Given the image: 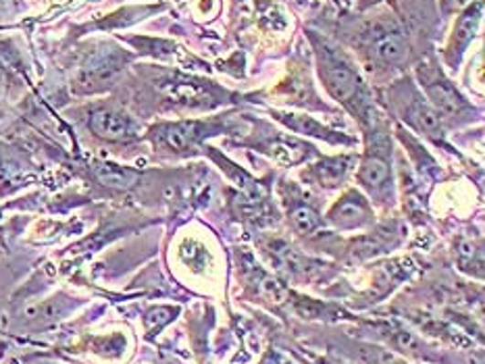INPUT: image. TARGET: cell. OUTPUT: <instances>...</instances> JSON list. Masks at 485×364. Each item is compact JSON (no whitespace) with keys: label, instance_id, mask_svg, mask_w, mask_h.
Listing matches in <instances>:
<instances>
[{"label":"cell","instance_id":"11","mask_svg":"<svg viewBox=\"0 0 485 364\" xmlns=\"http://www.w3.org/2000/svg\"><path fill=\"white\" fill-rule=\"evenodd\" d=\"M278 121H281L286 128H290L296 133H304V136H315L325 140V142L333 144H353V140L342 136V133L333 131L330 128H325L323 123H319L317 119L307 117V115H296V113H273Z\"/></svg>","mask_w":485,"mask_h":364},{"label":"cell","instance_id":"17","mask_svg":"<svg viewBox=\"0 0 485 364\" xmlns=\"http://www.w3.org/2000/svg\"><path fill=\"white\" fill-rule=\"evenodd\" d=\"M459 263L465 271H471V266L475 265L477 269H480V273L483 271V252H481V244L475 242L473 237H462V240L459 242Z\"/></svg>","mask_w":485,"mask_h":364},{"label":"cell","instance_id":"7","mask_svg":"<svg viewBox=\"0 0 485 364\" xmlns=\"http://www.w3.org/2000/svg\"><path fill=\"white\" fill-rule=\"evenodd\" d=\"M161 90L177 104H184V107H192V109H208L219 104L226 92H221L219 88H215L211 81L205 79H194V78H185L179 76V73H174L167 79L161 81Z\"/></svg>","mask_w":485,"mask_h":364},{"label":"cell","instance_id":"5","mask_svg":"<svg viewBox=\"0 0 485 364\" xmlns=\"http://www.w3.org/2000/svg\"><path fill=\"white\" fill-rule=\"evenodd\" d=\"M130 61L128 52H123L121 48L109 47L107 50L94 52L92 57L88 58V63L81 67L79 76L76 78V92L79 94H96L111 88L117 81V78L121 76V71L125 69V65Z\"/></svg>","mask_w":485,"mask_h":364},{"label":"cell","instance_id":"13","mask_svg":"<svg viewBox=\"0 0 485 364\" xmlns=\"http://www.w3.org/2000/svg\"><path fill=\"white\" fill-rule=\"evenodd\" d=\"M354 165V156H333V159H323L317 165H312L309 177L323 188H335L346 180L350 169Z\"/></svg>","mask_w":485,"mask_h":364},{"label":"cell","instance_id":"3","mask_svg":"<svg viewBox=\"0 0 485 364\" xmlns=\"http://www.w3.org/2000/svg\"><path fill=\"white\" fill-rule=\"evenodd\" d=\"M392 102L400 117L415 128L419 133L436 140V142H444V121L438 115V110L431 107L427 99L416 90V86L410 79L400 81L392 88Z\"/></svg>","mask_w":485,"mask_h":364},{"label":"cell","instance_id":"18","mask_svg":"<svg viewBox=\"0 0 485 364\" xmlns=\"http://www.w3.org/2000/svg\"><path fill=\"white\" fill-rule=\"evenodd\" d=\"M132 44H136L138 50L146 52V55L165 58L175 55V44L167 40H154V38H133Z\"/></svg>","mask_w":485,"mask_h":364},{"label":"cell","instance_id":"4","mask_svg":"<svg viewBox=\"0 0 485 364\" xmlns=\"http://www.w3.org/2000/svg\"><path fill=\"white\" fill-rule=\"evenodd\" d=\"M363 48L375 63L385 67H402L410 58V44L396 21L377 19L361 32Z\"/></svg>","mask_w":485,"mask_h":364},{"label":"cell","instance_id":"15","mask_svg":"<svg viewBox=\"0 0 485 364\" xmlns=\"http://www.w3.org/2000/svg\"><path fill=\"white\" fill-rule=\"evenodd\" d=\"M290 221H292V227L296 229V232L302 235L317 232V229L323 225L321 214L307 203H298L290 208Z\"/></svg>","mask_w":485,"mask_h":364},{"label":"cell","instance_id":"12","mask_svg":"<svg viewBox=\"0 0 485 364\" xmlns=\"http://www.w3.org/2000/svg\"><path fill=\"white\" fill-rule=\"evenodd\" d=\"M260 146H263L275 161L286 162V165H296V162L307 161L309 156L315 154V148L300 142V140H296V138H290V136L267 138Z\"/></svg>","mask_w":485,"mask_h":364},{"label":"cell","instance_id":"20","mask_svg":"<svg viewBox=\"0 0 485 364\" xmlns=\"http://www.w3.org/2000/svg\"><path fill=\"white\" fill-rule=\"evenodd\" d=\"M471 0H439V9H442L444 17H450L454 13H460Z\"/></svg>","mask_w":485,"mask_h":364},{"label":"cell","instance_id":"1","mask_svg":"<svg viewBox=\"0 0 485 364\" xmlns=\"http://www.w3.org/2000/svg\"><path fill=\"white\" fill-rule=\"evenodd\" d=\"M309 38L312 48H315L317 69L325 90L358 119L363 110L373 104V96L367 84H364L361 71L356 69L353 58L340 47H335L333 42L321 38L317 32H309Z\"/></svg>","mask_w":485,"mask_h":364},{"label":"cell","instance_id":"19","mask_svg":"<svg viewBox=\"0 0 485 364\" xmlns=\"http://www.w3.org/2000/svg\"><path fill=\"white\" fill-rule=\"evenodd\" d=\"M171 315H174V310H171V308H154V310H151V312H148V317H146L148 329L159 331L161 325H165V323L171 321Z\"/></svg>","mask_w":485,"mask_h":364},{"label":"cell","instance_id":"16","mask_svg":"<svg viewBox=\"0 0 485 364\" xmlns=\"http://www.w3.org/2000/svg\"><path fill=\"white\" fill-rule=\"evenodd\" d=\"M248 273L250 279L257 284V292L263 296V298L271 302L286 300V289H283L273 277H269L265 271H260L258 265H248Z\"/></svg>","mask_w":485,"mask_h":364},{"label":"cell","instance_id":"9","mask_svg":"<svg viewBox=\"0 0 485 364\" xmlns=\"http://www.w3.org/2000/svg\"><path fill=\"white\" fill-rule=\"evenodd\" d=\"M88 128L94 136L109 140V142H130L138 136L136 121L123 110L111 107L94 109L88 117Z\"/></svg>","mask_w":485,"mask_h":364},{"label":"cell","instance_id":"2","mask_svg":"<svg viewBox=\"0 0 485 364\" xmlns=\"http://www.w3.org/2000/svg\"><path fill=\"white\" fill-rule=\"evenodd\" d=\"M416 78L423 88L425 99L438 110L442 121H465L473 115V107L465 100L457 86L444 76L436 61L421 63L416 67Z\"/></svg>","mask_w":485,"mask_h":364},{"label":"cell","instance_id":"6","mask_svg":"<svg viewBox=\"0 0 485 364\" xmlns=\"http://www.w3.org/2000/svg\"><path fill=\"white\" fill-rule=\"evenodd\" d=\"M215 123L206 121H175V123H161L151 130V140L156 148L169 152H190L196 151L198 144L206 136H213Z\"/></svg>","mask_w":485,"mask_h":364},{"label":"cell","instance_id":"14","mask_svg":"<svg viewBox=\"0 0 485 364\" xmlns=\"http://www.w3.org/2000/svg\"><path fill=\"white\" fill-rule=\"evenodd\" d=\"M94 175L102 185L115 190H128L138 182L136 171L113 165V162H99V165L94 167Z\"/></svg>","mask_w":485,"mask_h":364},{"label":"cell","instance_id":"10","mask_svg":"<svg viewBox=\"0 0 485 364\" xmlns=\"http://www.w3.org/2000/svg\"><path fill=\"white\" fill-rule=\"evenodd\" d=\"M330 221L335 227L342 229H354V227H363L367 223L373 221V211L369 206V200L364 198L358 192H348V194L342 196L338 203L332 206Z\"/></svg>","mask_w":485,"mask_h":364},{"label":"cell","instance_id":"8","mask_svg":"<svg viewBox=\"0 0 485 364\" xmlns=\"http://www.w3.org/2000/svg\"><path fill=\"white\" fill-rule=\"evenodd\" d=\"M481 17H483L481 0L469 3L465 9L460 11L457 24H454L450 40H448V47L444 50V58H446L448 67L457 69V67L460 65L462 57H465V52L469 50V47H471V42L475 40L477 32H480Z\"/></svg>","mask_w":485,"mask_h":364}]
</instances>
